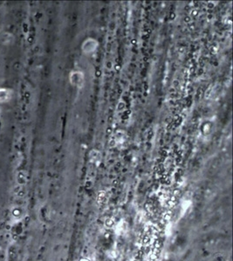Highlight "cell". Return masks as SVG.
Instances as JSON below:
<instances>
[{"label": "cell", "instance_id": "3957f363", "mask_svg": "<svg viewBox=\"0 0 233 261\" xmlns=\"http://www.w3.org/2000/svg\"><path fill=\"white\" fill-rule=\"evenodd\" d=\"M82 74L81 73H79V72H73L71 74V83H72V85H74V86H79V83L83 82V77H81L80 78V76H81Z\"/></svg>", "mask_w": 233, "mask_h": 261}, {"label": "cell", "instance_id": "7a4b0ae2", "mask_svg": "<svg viewBox=\"0 0 233 261\" xmlns=\"http://www.w3.org/2000/svg\"><path fill=\"white\" fill-rule=\"evenodd\" d=\"M12 99V91L7 88H0V103L9 102Z\"/></svg>", "mask_w": 233, "mask_h": 261}, {"label": "cell", "instance_id": "6da1fadb", "mask_svg": "<svg viewBox=\"0 0 233 261\" xmlns=\"http://www.w3.org/2000/svg\"><path fill=\"white\" fill-rule=\"evenodd\" d=\"M14 41V37L9 33H3L0 34V44L3 46H8L13 44Z\"/></svg>", "mask_w": 233, "mask_h": 261}]
</instances>
